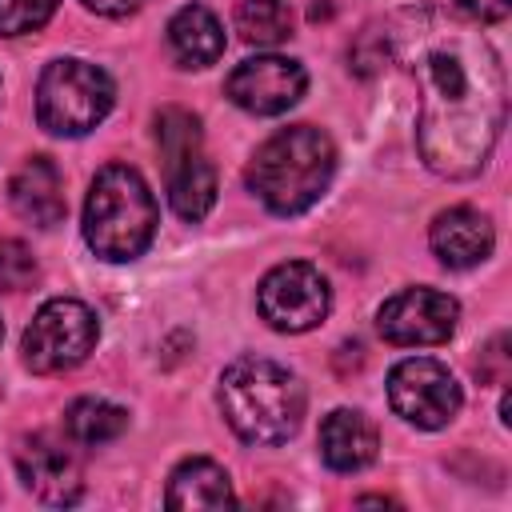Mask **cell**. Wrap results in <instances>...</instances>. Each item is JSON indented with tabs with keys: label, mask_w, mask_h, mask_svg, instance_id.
<instances>
[{
	"label": "cell",
	"mask_w": 512,
	"mask_h": 512,
	"mask_svg": "<svg viewBox=\"0 0 512 512\" xmlns=\"http://www.w3.org/2000/svg\"><path fill=\"white\" fill-rule=\"evenodd\" d=\"M388 44L420 88L416 140L424 164L448 180L476 176L504 128L508 96L500 56L468 20L436 8L404 12Z\"/></svg>",
	"instance_id": "1"
},
{
	"label": "cell",
	"mask_w": 512,
	"mask_h": 512,
	"mask_svg": "<svg viewBox=\"0 0 512 512\" xmlns=\"http://www.w3.org/2000/svg\"><path fill=\"white\" fill-rule=\"evenodd\" d=\"M332 172H336V148L328 132L312 124H292L256 148L248 164V188L276 216H296L324 196Z\"/></svg>",
	"instance_id": "2"
},
{
	"label": "cell",
	"mask_w": 512,
	"mask_h": 512,
	"mask_svg": "<svg viewBox=\"0 0 512 512\" xmlns=\"http://www.w3.org/2000/svg\"><path fill=\"white\" fill-rule=\"evenodd\" d=\"M220 408L232 432L248 444H284L304 416L300 380L264 356H240L220 376Z\"/></svg>",
	"instance_id": "3"
},
{
	"label": "cell",
	"mask_w": 512,
	"mask_h": 512,
	"mask_svg": "<svg viewBox=\"0 0 512 512\" xmlns=\"http://www.w3.org/2000/svg\"><path fill=\"white\" fill-rule=\"evenodd\" d=\"M156 236V200L144 176L128 164L96 172L84 200V240L104 260H132Z\"/></svg>",
	"instance_id": "4"
},
{
	"label": "cell",
	"mask_w": 512,
	"mask_h": 512,
	"mask_svg": "<svg viewBox=\"0 0 512 512\" xmlns=\"http://www.w3.org/2000/svg\"><path fill=\"white\" fill-rule=\"evenodd\" d=\"M116 88L104 68L64 56L40 72L36 84V120L52 136H84L112 112Z\"/></svg>",
	"instance_id": "5"
},
{
	"label": "cell",
	"mask_w": 512,
	"mask_h": 512,
	"mask_svg": "<svg viewBox=\"0 0 512 512\" xmlns=\"http://www.w3.org/2000/svg\"><path fill=\"white\" fill-rule=\"evenodd\" d=\"M156 144L164 160L168 200L180 220H204L216 204V172L204 156L200 120L184 108H164L156 116Z\"/></svg>",
	"instance_id": "6"
},
{
	"label": "cell",
	"mask_w": 512,
	"mask_h": 512,
	"mask_svg": "<svg viewBox=\"0 0 512 512\" xmlns=\"http://www.w3.org/2000/svg\"><path fill=\"white\" fill-rule=\"evenodd\" d=\"M96 336H100L96 312L72 296H56L24 328V344H20L24 364L40 376L68 372L96 348Z\"/></svg>",
	"instance_id": "7"
},
{
	"label": "cell",
	"mask_w": 512,
	"mask_h": 512,
	"mask_svg": "<svg viewBox=\"0 0 512 512\" xmlns=\"http://www.w3.org/2000/svg\"><path fill=\"white\" fill-rule=\"evenodd\" d=\"M256 308L276 332H308L328 316L332 292H328V280L312 264L288 260V264H276L260 280Z\"/></svg>",
	"instance_id": "8"
},
{
	"label": "cell",
	"mask_w": 512,
	"mask_h": 512,
	"mask_svg": "<svg viewBox=\"0 0 512 512\" xmlns=\"http://www.w3.org/2000/svg\"><path fill=\"white\" fill-rule=\"evenodd\" d=\"M388 404L400 420L416 428H444L460 412L464 396H460L456 376L440 360L412 356L388 372Z\"/></svg>",
	"instance_id": "9"
},
{
	"label": "cell",
	"mask_w": 512,
	"mask_h": 512,
	"mask_svg": "<svg viewBox=\"0 0 512 512\" xmlns=\"http://www.w3.org/2000/svg\"><path fill=\"white\" fill-rule=\"evenodd\" d=\"M456 320H460V304L448 296V292H436V288H408V292H396L392 300L380 304L376 312V328L388 344H404V348H416V344H444L452 332H456Z\"/></svg>",
	"instance_id": "10"
},
{
	"label": "cell",
	"mask_w": 512,
	"mask_h": 512,
	"mask_svg": "<svg viewBox=\"0 0 512 512\" xmlns=\"http://www.w3.org/2000/svg\"><path fill=\"white\" fill-rule=\"evenodd\" d=\"M308 88V76L296 60L288 56H252L236 64L224 80V92L236 108L252 116H280L288 112Z\"/></svg>",
	"instance_id": "11"
},
{
	"label": "cell",
	"mask_w": 512,
	"mask_h": 512,
	"mask_svg": "<svg viewBox=\"0 0 512 512\" xmlns=\"http://www.w3.org/2000/svg\"><path fill=\"white\" fill-rule=\"evenodd\" d=\"M16 472L24 488L40 496L44 504H76L84 492V472H80L76 452L48 432L24 436L16 444Z\"/></svg>",
	"instance_id": "12"
},
{
	"label": "cell",
	"mask_w": 512,
	"mask_h": 512,
	"mask_svg": "<svg viewBox=\"0 0 512 512\" xmlns=\"http://www.w3.org/2000/svg\"><path fill=\"white\" fill-rule=\"evenodd\" d=\"M8 204L20 220H28L32 228H52L64 220L68 204H64V176L48 156H28L12 180H8Z\"/></svg>",
	"instance_id": "13"
},
{
	"label": "cell",
	"mask_w": 512,
	"mask_h": 512,
	"mask_svg": "<svg viewBox=\"0 0 512 512\" xmlns=\"http://www.w3.org/2000/svg\"><path fill=\"white\" fill-rule=\"evenodd\" d=\"M432 252L440 256V264L448 268H472L480 260L492 256V244H496V232H492V220L476 208H448L432 220Z\"/></svg>",
	"instance_id": "14"
},
{
	"label": "cell",
	"mask_w": 512,
	"mask_h": 512,
	"mask_svg": "<svg viewBox=\"0 0 512 512\" xmlns=\"http://www.w3.org/2000/svg\"><path fill=\"white\" fill-rule=\"evenodd\" d=\"M376 448H380V436H376V424L364 416V412H352V408H336L324 416L320 424V456L332 472H360L376 460Z\"/></svg>",
	"instance_id": "15"
},
{
	"label": "cell",
	"mask_w": 512,
	"mask_h": 512,
	"mask_svg": "<svg viewBox=\"0 0 512 512\" xmlns=\"http://www.w3.org/2000/svg\"><path fill=\"white\" fill-rule=\"evenodd\" d=\"M164 504L168 508H228V504H236V492H232L228 472L216 460L192 456L172 472Z\"/></svg>",
	"instance_id": "16"
},
{
	"label": "cell",
	"mask_w": 512,
	"mask_h": 512,
	"mask_svg": "<svg viewBox=\"0 0 512 512\" xmlns=\"http://www.w3.org/2000/svg\"><path fill=\"white\" fill-rule=\"evenodd\" d=\"M168 48L184 68H208L224 52V28L208 8L188 4L168 20Z\"/></svg>",
	"instance_id": "17"
},
{
	"label": "cell",
	"mask_w": 512,
	"mask_h": 512,
	"mask_svg": "<svg viewBox=\"0 0 512 512\" xmlns=\"http://www.w3.org/2000/svg\"><path fill=\"white\" fill-rule=\"evenodd\" d=\"M64 428L76 444H108L116 440L124 428H128V412L108 404V400H96V396H84V400H72L68 412H64Z\"/></svg>",
	"instance_id": "18"
},
{
	"label": "cell",
	"mask_w": 512,
	"mask_h": 512,
	"mask_svg": "<svg viewBox=\"0 0 512 512\" xmlns=\"http://www.w3.org/2000/svg\"><path fill=\"white\" fill-rule=\"evenodd\" d=\"M236 32L248 44H284L292 36V8L288 0H244L236 8Z\"/></svg>",
	"instance_id": "19"
},
{
	"label": "cell",
	"mask_w": 512,
	"mask_h": 512,
	"mask_svg": "<svg viewBox=\"0 0 512 512\" xmlns=\"http://www.w3.org/2000/svg\"><path fill=\"white\" fill-rule=\"evenodd\" d=\"M60 0H0V36H24L48 24Z\"/></svg>",
	"instance_id": "20"
},
{
	"label": "cell",
	"mask_w": 512,
	"mask_h": 512,
	"mask_svg": "<svg viewBox=\"0 0 512 512\" xmlns=\"http://www.w3.org/2000/svg\"><path fill=\"white\" fill-rule=\"evenodd\" d=\"M32 280H36V260H32V252H28L20 240L0 236V288H4V292H20V288H28Z\"/></svg>",
	"instance_id": "21"
},
{
	"label": "cell",
	"mask_w": 512,
	"mask_h": 512,
	"mask_svg": "<svg viewBox=\"0 0 512 512\" xmlns=\"http://www.w3.org/2000/svg\"><path fill=\"white\" fill-rule=\"evenodd\" d=\"M456 4H460L464 16H472L480 24H500L512 8V0H456Z\"/></svg>",
	"instance_id": "22"
},
{
	"label": "cell",
	"mask_w": 512,
	"mask_h": 512,
	"mask_svg": "<svg viewBox=\"0 0 512 512\" xmlns=\"http://www.w3.org/2000/svg\"><path fill=\"white\" fill-rule=\"evenodd\" d=\"M84 8H92L96 16H128L140 8V0H80Z\"/></svg>",
	"instance_id": "23"
},
{
	"label": "cell",
	"mask_w": 512,
	"mask_h": 512,
	"mask_svg": "<svg viewBox=\"0 0 512 512\" xmlns=\"http://www.w3.org/2000/svg\"><path fill=\"white\" fill-rule=\"evenodd\" d=\"M0 340H4V324H0Z\"/></svg>",
	"instance_id": "24"
}]
</instances>
